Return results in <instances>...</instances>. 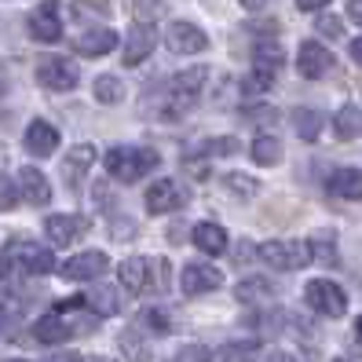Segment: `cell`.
Returning <instances> with one entry per match:
<instances>
[{"instance_id":"cell-19","label":"cell","mask_w":362,"mask_h":362,"mask_svg":"<svg viewBox=\"0 0 362 362\" xmlns=\"http://www.w3.org/2000/svg\"><path fill=\"white\" fill-rule=\"evenodd\" d=\"M88 230V220L84 216H48L45 220V234L52 238V245H70L74 238H81V234Z\"/></svg>"},{"instance_id":"cell-11","label":"cell","mask_w":362,"mask_h":362,"mask_svg":"<svg viewBox=\"0 0 362 362\" xmlns=\"http://www.w3.org/2000/svg\"><path fill=\"white\" fill-rule=\"evenodd\" d=\"M106 267H110V260H106V252L92 249V252H81V257L66 260V267H62V279L70 282H95L106 274Z\"/></svg>"},{"instance_id":"cell-31","label":"cell","mask_w":362,"mask_h":362,"mask_svg":"<svg viewBox=\"0 0 362 362\" xmlns=\"http://www.w3.org/2000/svg\"><path fill=\"white\" fill-rule=\"evenodd\" d=\"M271 293V282H264V279H245V282H238V289H234V296L238 300H260V296H267Z\"/></svg>"},{"instance_id":"cell-2","label":"cell","mask_w":362,"mask_h":362,"mask_svg":"<svg viewBox=\"0 0 362 362\" xmlns=\"http://www.w3.org/2000/svg\"><path fill=\"white\" fill-rule=\"evenodd\" d=\"M117 279H121L124 289H132V293L165 289L168 286V264L165 260H151V257H129L117 267Z\"/></svg>"},{"instance_id":"cell-37","label":"cell","mask_w":362,"mask_h":362,"mask_svg":"<svg viewBox=\"0 0 362 362\" xmlns=\"http://www.w3.org/2000/svg\"><path fill=\"white\" fill-rule=\"evenodd\" d=\"M257 351H260V344H257V340H242V344H227V348H223V362H242V358L257 355Z\"/></svg>"},{"instance_id":"cell-26","label":"cell","mask_w":362,"mask_h":362,"mask_svg":"<svg viewBox=\"0 0 362 362\" xmlns=\"http://www.w3.org/2000/svg\"><path fill=\"white\" fill-rule=\"evenodd\" d=\"M81 304L88 308V311H95L99 318L117 315V296H114V289H103V286H95V289L84 293V296H81Z\"/></svg>"},{"instance_id":"cell-24","label":"cell","mask_w":362,"mask_h":362,"mask_svg":"<svg viewBox=\"0 0 362 362\" xmlns=\"http://www.w3.org/2000/svg\"><path fill=\"white\" fill-rule=\"evenodd\" d=\"M117 348H121V355H124V362H151V344L139 337V329H124L121 337H117Z\"/></svg>"},{"instance_id":"cell-49","label":"cell","mask_w":362,"mask_h":362,"mask_svg":"<svg viewBox=\"0 0 362 362\" xmlns=\"http://www.w3.org/2000/svg\"><path fill=\"white\" fill-rule=\"evenodd\" d=\"M132 4H136V11H139V8H146V11H151V8L158 4V0H132Z\"/></svg>"},{"instance_id":"cell-23","label":"cell","mask_w":362,"mask_h":362,"mask_svg":"<svg viewBox=\"0 0 362 362\" xmlns=\"http://www.w3.org/2000/svg\"><path fill=\"white\" fill-rule=\"evenodd\" d=\"M92 161H95V146H92V143L74 146V151L66 154V161H62V176H66V183L77 187V180L88 173V165H92Z\"/></svg>"},{"instance_id":"cell-9","label":"cell","mask_w":362,"mask_h":362,"mask_svg":"<svg viewBox=\"0 0 362 362\" xmlns=\"http://www.w3.org/2000/svg\"><path fill=\"white\" fill-rule=\"evenodd\" d=\"M154 45H158V30H154L151 18L136 23V26L129 30V40H124V52H121L124 66H139V62L154 52Z\"/></svg>"},{"instance_id":"cell-25","label":"cell","mask_w":362,"mask_h":362,"mask_svg":"<svg viewBox=\"0 0 362 362\" xmlns=\"http://www.w3.org/2000/svg\"><path fill=\"white\" fill-rule=\"evenodd\" d=\"M322 114L318 110H308V106H296L293 110V129H296V136L300 139H308V143H315L318 139V132H322Z\"/></svg>"},{"instance_id":"cell-5","label":"cell","mask_w":362,"mask_h":362,"mask_svg":"<svg viewBox=\"0 0 362 362\" xmlns=\"http://www.w3.org/2000/svg\"><path fill=\"white\" fill-rule=\"evenodd\" d=\"M304 296H308V304H311L318 315H326V318H340V315L348 311V296H344V289H340L337 282H329V279H315V282H308Z\"/></svg>"},{"instance_id":"cell-53","label":"cell","mask_w":362,"mask_h":362,"mask_svg":"<svg viewBox=\"0 0 362 362\" xmlns=\"http://www.w3.org/2000/svg\"><path fill=\"white\" fill-rule=\"evenodd\" d=\"M99 362H110V358H99Z\"/></svg>"},{"instance_id":"cell-52","label":"cell","mask_w":362,"mask_h":362,"mask_svg":"<svg viewBox=\"0 0 362 362\" xmlns=\"http://www.w3.org/2000/svg\"><path fill=\"white\" fill-rule=\"evenodd\" d=\"M337 362H348V358H337Z\"/></svg>"},{"instance_id":"cell-36","label":"cell","mask_w":362,"mask_h":362,"mask_svg":"<svg viewBox=\"0 0 362 362\" xmlns=\"http://www.w3.org/2000/svg\"><path fill=\"white\" fill-rule=\"evenodd\" d=\"M15 205H18V183L0 173V212H11Z\"/></svg>"},{"instance_id":"cell-33","label":"cell","mask_w":362,"mask_h":362,"mask_svg":"<svg viewBox=\"0 0 362 362\" xmlns=\"http://www.w3.org/2000/svg\"><path fill=\"white\" fill-rule=\"evenodd\" d=\"M74 15L77 18H106L110 15V4L106 0H74Z\"/></svg>"},{"instance_id":"cell-3","label":"cell","mask_w":362,"mask_h":362,"mask_svg":"<svg viewBox=\"0 0 362 362\" xmlns=\"http://www.w3.org/2000/svg\"><path fill=\"white\" fill-rule=\"evenodd\" d=\"M202 84H205V70H202V66L176 74V77H173V84H168V103H165V110H161V114H165V121L183 117V114L190 110V106L198 103Z\"/></svg>"},{"instance_id":"cell-30","label":"cell","mask_w":362,"mask_h":362,"mask_svg":"<svg viewBox=\"0 0 362 362\" xmlns=\"http://www.w3.org/2000/svg\"><path fill=\"white\" fill-rule=\"evenodd\" d=\"M95 99H99L103 106H117V103L124 99V84H121L117 77H110V74L95 77Z\"/></svg>"},{"instance_id":"cell-35","label":"cell","mask_w":362,"mask_h":362,"mask_svg":"<svg viewBox=\"0 0 362 362\" xmlns=\"http://www.w3.org/2000/svg\"><path fill=\"white\" fill-rule=\"evenodd\" d=\"M227 190H234V194H242V198H252V194L260 190V183L249 180L245 173H230V176H227Z\"/></svg>"},{"instance_id":"cell-44","label":"cell","mask_w":362,"mask_h":362,"mask_svg":"<svg viewBox=\"0 0 362 362\" xmlns=\"http://www.w3.org/2000/svg\"><path fill=\"white\" fill-rule=\"evenodd\" d=\"M8 279H11V260H8V252H0V286Z\"/></svg>"},{"instance_id":"cell-45","label":"cell","mask_w":362,"mask_h":362,"mask_svg":"<svg viewBox=\"0 0 362 362\" xmlns=\"http://www.w3.org/2000/svg\"><path fill=\"white\" fill-rule=\"evenodd\" d=\"M267 362H300V358L289 355V351H271V355H267Z\"/></svg>"},{"instance_id":"cell-48","label":"cell","mask_w":362,"mask_h":362,"mask_svg":"<svg viewBox=\"0 0 362 362\" xmlns=\"http://www.w3.org/2000/svg\"><path fill=\"white\" fill-rule=\"evenodd\" d=\"M238 4H242L245 11H260V8H267V0H238Z\"/></svg>"},{"instance_id":"cell-17","label":"cell","mask_w":362,"mask_h":362,"mask_svg":"<svg viewBox=\"0 0 362 362\" xmlns=\"http://www.w3.org/2000/svg\"><path fill=\"white\" fill-rule=\"evenodd\" d=\"M59 143H62V136H59L55 124H48V121H30V129H26V151H30L33 158H48L52 151H59Z\"/></svg>"},{"instance_id":"cell-6","label":"cell","mask_w":362,"mask_h":362,"mask_svg":"<svg viewBox=\"0 0 362 362\" xmlns=\"http://www.w3.org/2000/svg\"><path fill=\"white\" fill-rule=\"evenodd\" d=\"M146 212L151 216H165V212H176L187 205V190L180 187V180H154L146 187V198H143Z\"/></svg>"},{"instance_id":"cell-46","label":"cell","mask_w":362,"mask_h":362,"mask_svg":"<svg viewBox=\"0 0 362 362\" xmlns=\"http://www.w3.org/2000/svg\"><path fill=\"white\" fill-rule=\"evenodd\" d=\"M348 52H351V59L362 66V37H355V40H351V48H348Z\"/></svg>"},{"instance_id":"cell-22","label":"cell","mask_w":362,"mask_h":362,"mask_svg":"<svg viewBox=\"0 0 362 362\" xmlns=\"http://www.w3.org/2000/svg\"><path fill=\"white\" fill-rule=\"evenodd\" d=\"M190 238H194V245H198L202 252H209V257H220V252H227V245H230L227 230H223L220 223H198Z\"/></svg>"},{"instance_id":"cell-13","label":"cell","mask_w":362,"mask_h":362,"mask_svg":"<svg viewBox=\"0 0 362 362\" xmlns=\"http://www.w3.org/2000/svg\"><path fill=\"white\" fill-rule=\"evenodd\" d=\"M296 70H300V77H308V81H318V77H326L333 70V55L318 45V40H304L300 52H296Z\"/></svg>"},{"instance_id":"cell-14","label":"cell","mask_w":362,"mask_h":362,"mask_svg":"<svg viewBox=\"0 0 362 362\" xmlns=\"http://www.w3.org/2000/svg\"><path fill=\"white\" fill-rule=\"evenodd\" d=\"M180 286H183L187 296H205V293H212V289L223 286V274L212 267V264H187Z\"/></svg>"},{"instance_id":"cell-21","label":"cell","mask_w":362,"mask_h":362,"mask_svg":"<svg viewBox=\"0 0 362 362\" xmlns=\"http://www.w3.org/2000/svg\"><path fill=\"white\" fill-rule=\"evenodd\" d=\"M326 190L333 198L358 202L362 198V168H337V173L326 180Z\"/></svg>"},{"instance_id":"cell-51","label":"cell","mask_w":362,"mask_h":362,"mask_svg":"<svg viewBox=\"0 0 362 362\" xmlns=\"http://www.w3.org/2000/svg\"><path fill=\"white\" fill-rule=\"evenodd\" d=\"M8 362H23V358H8Z\"/></svg>"},{"instance_id":"cell-29","label":"cell","mask_w":362,"mask_h":362,"mask_svg":"<svg viewBox=\"0 0 362 362\" xmlns=\"http://www.w3.org/2000/svg\"><path fill=\"white\" fill-rule=\"evenodd\" d=\"M308 252H311L315 264H337V238H333L329 230L315 234V238L308 242Z\"/></svg>"},{"instance_id":"cell-41","label":"cell","mask_w":362,"mask_h":362,"mask_svg":"<svg viewBox=\"0 0 362 362\" xmlns=\"http://www.w3.org/2000/svg\"><path fill=\"white\" fill-rule=\"evenodd\" d=\"M242 114H245V117H267V121L279 117V110H274V106H245Z\"/></svg>"},{"instance_id":"cell-47","label":"cell","mask_w":362,"mask_h":362,"mask_svg":"<svg viewBox=\"0 0 362 362\" xmlns=\"http://www.w3.org/2000/svg\"><path fill=\"white\" fill-rule=\"evenodd\" d=\"M40 362H81V355H45Z\"/></svg>"},{"instance_id":"cell-7","label":"cell","mask_w":362,"mask_h":362,"mask_svg":"<svg viewBox=\"0 0 362 362\" xmlns=\"http://www.w3.org/2000/svg\"><path fill=\"white\" fill-rule=\"evenodd\" d=\"M77 66L66 59H40L37 62V84L40 88H48V92H74L77 88Z\"/></svg>"},{"instance_id":"cell-10","label":"cell","mask_w":362,"mask_h":362,"mask_svg":"<svg viewBox=\"0 0 362 362\" xmlns=\"http://www.w3.org/2000/svg\"><path fill=\"white\" fill-rule=\"evenodd\" d=\"M8 257H15V264L23 267L26 274H48L55 267L52 249L37 245V242H15V245H8Z\"/></svg>"},{"instance_id":"cell-38","label":"cell","mask_w":362,"mask_h":362,"mask_svg":"<svg viewBox=\"0 0 362 362\" xmlns=\"http://www.w3.org/2000/svg\"><path fill=\"white\" fill-rule=\"evenodd\" d=\"M173 362H212V351H209L205 344H187V348L176 351Z\"/></svg>"},{"instance_id":"cell-27","label":"cell","mask_w":362,"mask_h":362,"mask_svg":"<svg viewBox=\"0 0 362 362\" xmlns=\"http://www.w3.org/2000/svg\"><path fill=\"white\" fill-rule=\"evenodd\" d=\"M333 132L340 139H358L362 136V110L358 106H340L333 117Z\"/></svg>"},{"instance_id":"cell-40","label":"cell","mask_w":362,"mask_h":362,"mask_svg":"<svg viewBox=\"0 0 362 362\" xmlns=\"http://www.w3.org/2000/svg\"><path fill=\"white\" fill-rule=\"evenodd\" d=\"M271 81H274L271 74H260V70H252V77L245 81V92H249V95H260V92H267V88H271Z\"/></svg>"},{"instance_id":"cell-12","label":"cell","mask_w":362,"mask_h":362,"mask_svg":"<svg viewBox=\"0 0 362 362\" xmlns=\"http://www.w3.org/2000/svg\"><path fill=\"white\" fill-rule=\"evenodd\" d=\"M165 40H168V48H173L176 55H198V52L209 48L205 30L194 26V23H173L168 33H165Z\"/></svg>"},{"instance_id":"cell-8","label":"cell","mask_w":362,"mask_h":362,"mask_svg":"<svg viewBox=\"0 0 362 362\" xmlns=\"http://www.w3.org/2000/svg\"><path fill=\"white\" fill-rule=\"evenodd\" d=\"M26 30H30L33 40H40V45H55V40H62V18L55 11V0H45L37 11H30Z\"/></svg>"},{"instance_id":"cell-28","label":"cell","mask_w":362,"mask_h":362,"mask_svg":"<svg viewBox=\"0 0 362 362\" xmlns=\"http://www.w3.org/2000/svg\"><path fill=\"white\" fill-rule=\"evenodd\" d=\"M249 158L257 161V165H279L282 161V143L274 139V136H260V139H252Z\"/></svg>"},{"instance_id":"cell-4","label":"cell","mask_w":362,"mask_h":362,"mask_svg":"<svg viewBox=\"0 0 362 362\" xmlns=\"http://www.w3.org/2000/svg\"><path fill=\"white\" fill-rule=\"evenodd\" d=\"M257 257L267 264V267H279V271H300L308 260H311V252L304 242H264L257 249Z\"/></svg>"},{"instance_id":"cell-39","label":"cell","mask_w":362,"mask_h":362,"mask_svg":"<svg viewBox=\"0 0 362 362\" xmlns=\"http://www.w3.org/2000/svg\"><path fill=\"white\" fill-rule=\"evenodd\" d=\"M315 30L322 33V37H329V40H340V37H344V23H340L337 15H322V18L315 23Z\"/></svg>"},{"instance_id":"cell-42","label":"cell","mask_w":362,"mask_h":362,"mask_svg":"<svg viewBox=\"0 0 362 362\" xmlns=\"http://www.w3.org/2000/svg\"><path fill=\"white\" fill-rule=\"evenodd\" d=\"M329 4V0H296V8H300V11H322Z\"/></svg>"},{"instance_id":"cell-43","label":"cell","mask_w":362,"mask_h":362,"mask_svg":"<svg viewBox=\"0 0 362 362\" xmlns=\"http://www.w3.org/2000/svg\"><path fill=\"white\" fill-rule=\"evenodd\" d=\"M348 18L362 26V0H348Z\"/></svg>"},{"instance_id":"cell-1","label":"cell","mask_w":362,"mask_h":362,"mask_svg":"<svg viewBox=\"0 0 362 362\" xmlns=\"http://www.w3.org/2000/svg\"><path fill=\"white\" fill-rule=\"evenodd\" d=\"M158 165L161 158L151 146H114V151H106V173L121 183H136L146 173H154Z\"/></svg>"},{"instance_id":"cell-16","label":"cell","mask_w":362,"mask_h":362,"mask_svg":"<svg viewBox=\"0 0 362 362\" xmlns=\"http://www.w3.org/2000/svg\"><path fill=\"white\" fill-rule=\"evenodd\" d=\"M74 48H77V55H88V59H95V55H110V52L117 48V30H110V26L84 30V33L74 40Z\"/></svg>"},{"instance_id":"cell-20","label":"cell","mask_w":362,"mask_h":362,"mask_svg":"<svg viewBox=\"0 0 362 362\" xmlns=\"http://www.w3.org/2000/svg\"><path fill=\"white\" fill-rule=\"evenodd\" d=\"M286 66V48L279 45L274 37H264L257 40V48H252V70H260V74H279Z\"/></svg>"},{"instance_id":"cell-15","label":"cell","mask_w":362,"mask_h":362,"mask_svg":"<svg viewBox=\"0 0 362 362\" xmlns=\"http://www.w3.org/2000/svg\"><path fill=\"white\" fill-rule=\"evenodd\" d=\"M74 333H77V326L66 318V311H62V308H55L52 315H45L33 326V337L40 340V344H62V340H70Z\"/></svg>"},{"instance_id":"cell-50","label":"cell","mask_w":362,"mask_h":362,"mask_svg":"<svg viewBox=\"0 0 362 362\" xmlns=\"http://www.w3.org/2000/svg\"><path fill=\"white\" fill-rule=\"evenodd\" d=\"M355 337H362V318H358V322H355Z\"/></svg>"},{"instance_id":"cell-18","label":"cell","mask_w":362,"mask_h":362,"mask_svg":"<svg viewBox=\"0 0 362 362\" xmlns=\"http://www.w3.org/2000/svg\"><path fill=\"white\" fill-rule=\"evenodd\" d=\"M18 194H23L30 205H48L52 202V183L40 168L26 165L23 173H18Z\"/></svg>"},{"instance_id":"cell-34","label":"cell","mask_w":362,"mask_h":362,"mask_svg":"<svg viewBox=\"0 0 362 362\" xmlns=\"http://www.w3.org/2000/svg\"><path fill=\"white\" fill-rule=\"evenodd\" d=\"M139 322H143V326H151L154 333H168V329H173V318H168L161 308H146V311L139 315Z\"/></svg>"},{"instance_id":"cell-32","label":"cell","mask_w":362,"mask_h":362,"mask_svg":"<svg viewBox=\"0 0 362 362\" xmlns=\"http://www.w3.org/2000/svg\"><path fill=\"white\" fill-rule=\"evenodd\" d=\"M238 139H234V136H216V139H205L202 143V151L205 154H216V158H230V154H238Z\"/></svg>"}]
</instances>
